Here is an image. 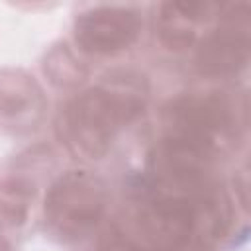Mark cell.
<instances>
[{
  "label": "cell",
  "mask_w": 251,
  "mask_h": 251,
  "mask_svg": "<svg viewBox=\"0 0 251 251\" xmlns=\"http://www.w3.org/2000/svg\"><path fill=\"white\" fill-rule=\"evenodd\" d=\"M45 75H49V80L57 86H75L84 78L86 69L73 57L69 49L57 47L45 59Z\"/></svg>",
  "instance_id": "8fae6325"
},
{
  "label": "cell",
  "mask_w": 251,
  "mask_h": 251,
  "mask_svg": "<svg viewBox=\"0 0 251 251\" xmlns=\"http://www.w3.org/2000/svg\"><path fill=\"white\" fill-rule=\"evenodd\" d=\"M0 251H12L10 245H8V241H6L2 235H0Z\"/></svg>",
  "instance_id": "5bb4252c"
},
{
  "label": "cell",
  "mask_w": 251,
  "mask_h": 251,
  "mask_svg": "<svg viewBox=\"0 0 251 251\" xmlns=\"http://www.w3.org/2000/svg\"><path fill=\"white\" fill-rule=\"evenodd\" d=\"M139 14L129 6H98L82 12L75 24L78 47L94 55L127 49L139 35Z\"/></svg>",
  "instance_id": "52a82bcc"
},
{
  "label": "cell",
  "mask_w": 251,
  "mask_h": 251,
  "mask_svg": "<svg viewBox=\"0 0 251 251\" xmlns=\"http://www.w3.org/2000/svg\"><path fill=\"white\" fill-rule=\"evenodd\" d=\"M171 137L184 139L214 157L237 137V118L227 98L220 94H184L165 108Z\"/></svg>",
  "instance_id": "3957f363"
},
{
  "label": "cell",
  "mask_w": 251,
  "mask_h": 251,
  "mask_svg": "<svg viewBox=\"0 0 251 251\" xmlns=\"http://www.w3.org/2000/svg\"><path fill=\"white\" fill-rule=\"evenodd\" d=\"M218 4L212 2H167L159 14V37L169 49L180 51L194 43L196 24L210 16Z\"/></svg>",
  "instance_id": "ba28073f"
},
{
  "label": "cell",
  "mask_w": 251,
  "mask_h": 251,
  "mask_svg": "<svg viewBox=\"0 0 251 251\" xmlns=\"http://www.w3.org/2000/svg\"><path fill=\"white\" fill-rule=\"evenodd\" d=\"M108 204L106 184L88 171L59 176L45 198V226L59 239H80L96 227Z\"/></svg>",
  "instance_id": "7a4b0ae2"
},
{
  "label": "cell",
  "mask_w": 251,
  "mask_h": 251,
  "mask_svg": "<svg viewBox=\"0 0 251 251\" xmlns=\"http://www.w3.org/2000/svg\"><path fill=\"white\" fill-rule=\"evenodd\" d=\"M149 169L161 194L192 198L212 186V155L178 137L167 135L153 149Z\"/></svg>",
  "instance_id": "277c9868"
},
{
  "label": "cell",
  "mask_w": 251,
  "mask_h": 251,
  "mask_svg": "<svg viewBox=\"0 0 251 251\" xmlns=\"http://www.w3.org/2000/svg\"><path fill=\"white\" fill-rule=\"evenodd\" d=\"M133 233L145 251H165L186 245L194 233L192 200L157 192L133 214Z\"/></svg>",
  "instance_id": "5b68a950"
},
{
  "label": "cell",
  "mask_w": 251,
  "mask_h": 251,
  "mask_svg": "<svg viewBox=\"0 0 251 251\" xmlns=\"http://www.w3.org/2000/svg\"><path fill=\"white\" fill-rule=\"evenodd\" d=\"M147 104V82L135 73H116L73 98L61 116V137L84 159H102L116 133Z\"/></svg>",
  "instance_id": "6da1fadb"
},
{
  "label": "cell",
  "mask_w": 251,
  "mask_h": 251,
  "mask_svg": "<svg viewBox=\"0 0 251 251\" xmlns=\"http://www.w3.org/2000/svg\"><path fill=\"white\" fill-rule=\"evenodd\" d=\"M96 251H135V247H133V243L127 241L126 237L112 235V237L104 239V241L96 247Z\"/></svg>",
  "instance_id": "7c38bea8"
},
{
  "label": "cell",
  "mask_w": 251,
  "mask_h": 251,
  "mask_svg": "<svg viewBox=\"0 0 251 251\" xmlns=\"http://www.w3.org/2000/svg\"><path fill=\"white\" fill-rule=\"evenodd\" d=\"M43 98L39 86L22 73L0 76V116L8 120L37 118L41 114Z\"/></svg>",
  "instance_id": "9c48e42d"
},
{
  "label": "cell",
  "mask_w": 251,
  "mask_h": 251,
  "mask_svg": "<svg viewBox=\"0 0 251 251\" xmlns=\"http://www.w3.org/2000/svg\"><path fill=\"white\" fill-rule=\"evenodd\" d=\"M165 251H200V249H196V247H188V249H186V245H180V247H175V249H165Z\"/></svg>",
  "instance_id": "4fadbf2b"
},
{
  "label": "cell",
  "mask_w": 251,
  "mask_h": 251,
  "mask_svg": "<svg viewBox=\"0 0 251 251\" xmlns=\"http://www.w3.org/2000/svg\"><path fill=\"white\" fill-rule=\"evenodd\" d=\"M35 188L29 180L14 176L0 184V210L10 224H24L33 202Z\"/></svg>",
  "instance_id": "30bf717a"
},
{
  "label": "cell",
  "mask_w": 251,
  "mask_h": 251,
  "mask_svg": "<svg viewBox=\"0 0 251 251\" xmlns=\"http://www.w3.org/2000/svg\"><path fill=\"white\" fill-rule=\"evenodd\" d=\"M249 4L227 8L224 22L196 51V67L202 75L227 76L239 73L249 61Z\"/></svg>",
  "instance_id": "8992f818"
}]
</instances>
